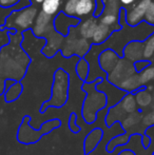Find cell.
<instances>
[{
    "label": "cell",
    "mask_w": 154,
    "mask_h": 155,
    "mask_svg": "<svg viewBox=\"0 0 154 155\" xmlns=\"http://www.w3.org/2000/svg\"><path fill=\"white\" fill-rule=\"evenodd\" d=\"M22 33L10 30V42L0 49V78L21 81L32 62L22 48Z\"/></svg>",
    "instance_id": "obj_1"
},
{
    "label": "cell",
    "mask_w": 154,
    "mask_h": 155,
    "mask_svg": "<svg viewBox=\"0 0 154 155\" xmlns=\"http://www.w3.org/2000/svg\"><path fill=\"white\" fill-rule=\"evenodd\" d=\"M106 78L97 77L95 80L82 81L81 91L87 94L82 101L81 107V116L86 124H92L97 120V114L99 111L103 110L108 107V97L106 93L99 91L96 88L97 84L101 82Z\"/></svg>",
    "instance_id": "obj_2"
},
{
    "label": "cell",
    "mask_w": 154,
    "mask_h": 155,
    "mask_svg": "<svg viewBox=\"0 0 154 155\" xmlns=\"http://www.w3.org/2000/svg\"><path fill=\"white\" fill-rule=\"evenodd\" d=\"M70 74L62 68H58L53 75V84L51 89V97L41 104L39 113L43 114L48 109H61L67 104L70 92Z\"/></svg>",
    "instance_id": "obj_3"
},
{
    "label": "cell",
    "mask_w": 154,
    "mask_h": 155,
    "mask_svg": "<svg viewBox=\"0 0 154 155\" xmlns=\"http://www.w3.org/2000/svg\"><path fill=\"white\" fill-rule=\"evenodd\" d=\"M31 120L32 117L30 115H25L18 128L16 138L17 141L21 145L29 146L37 143L41 139V137L50 134L52 131L60 128L62 124V121L59 118H52L41 124L40 128L36 130V129L32 128L31 124H30Z\"/></svg>",
    "instance_id": "obj_4"
},
{
    "label": "cell",
    "mask_w": 154,
    "mask_h": 155,
    "mask_svg": "<svg viewBox=\"0 0 154 155\" xmlns=\"http://www.w3.org/2000/svg\"><path fill=\"white\" fill-rule=\"evenodd\" d=\"M38 12L39 10L37 5H34V4H29L21 8L12 11L6 17L4 29L19 33L31 30L36 20Z\"/></svg>",
    "instance_id": "obj_5"
},
{
    "label": "cell",
    "mask_w": 154,
    "mask_h": 155,
    "mask_svg": "<svg viewBox=\"0 0 154 155\" xmlns=\"http://www.w3.org/2000/svg\"><path fill=\"white\" fill-rule=\"evenodd\" d=\"M92 45V41L80 36L77 32L76 27H73L70 30L69 34L64 36L60 53L64 58H71L73 56L81 58L89 53Z\"/></svg>",
    "instance_id": "obj_6"
},
{
    "label": "cell",
    "mask_w": 154,
    "mask_h": 155,
    "mask_svg": "<svg viewBox=\"0 0 154 155\" xmlns=\"http://www.w3.org/2000/svg\"><path fill=\"white\" fill-rule=\"evenodd\" d=\"M134 73H136V71L134 69L133 62L123 57H120L116 65L113 68V70L107 74L106 79L110 84H114L115 87H118L121 81H123L129 76L133 75Z\"/></svg>",
    "instance_id": "obj_7"
},
{
    "label": "cell",
    "mask_w": 154,
    "mask_h": 155,
    "mask_svg": "<svg viewBox=\"0 0 154 155\" xmlns=\"http://www.w3.org/2000/svg\"><path fill=\"white\" fill-rule=\"evenodd\" d=\"M105 11L98 17V21L106 25L112 27L118 31L121 29V25L119 23V13L121 10V4L118 0L115 1H105Z\"/></svg>",
    "instance_id": "obj_8"
},
{
    "label": "cell",
    "mask_w": 154,
    "mask_h": 155,
    "mask_svg": "<svg viewBox=\"0 0 154 155\" xmlns=\"http://www.w3.org/2000/svg\"><path fill=\"white\" fill-rule=\"evenodd\" d=\"M152 0H138L131 8H126L125 19L130 27H136L145 21V15Z\"/></svg>",
    "instance_id": "obj_9"
},
{
    "label": "cell",
    "mask_w": 154,
    "mask_h": 155,
    "mask_svg": "<svg viewBox=\"0 0 154 155\" xmlns=\"http://www.w3.org/2000/svg\"><path fill=\"white\" fill-rule=\"evenodd\" d=\"M43 38L47 40V42H45V45L41 50V54L44 57L51 59L60 51L64 40V36H62L61 34H59L56 31L53 25V28L50 29V31L44 35Z\"/></svg>",
    "instance_id": "obj_10"
},
{
    "label": "cell",
    "mask_w": 154,
    "mask_h": 155,
    "mask_svg": "<svg viewBox=\"0 0 154 155\" xmlns=\"http://www.w3.org/2000/svg\"><path fill=\"white\" fill-rule=\"evenodd\" d=\"M29 4H31L30 0H20L19 3L13 6V8H2V6H0V49L10 42V30L4 29L6 17L8 16V14L12 11L21 8L23 6L29 5Z\"/></svg>",
    "instance_id": "obj_11"
},
{
    "label": "cell",
    "mask_w": 154,
    "mask_h": 155,
    "mask_svg": "<svg viewBox=\"0 0 154 155\" xmlns=\"http://www.w3.org/2000/svg\"><path fill=\"white\" fill-rule=\"evenodd\" d=\"M80 22V18L76 16H69L60 11L53 20L54 29L56 30L62 36H67L73 27H77Z\"/></svg>",
    "instance_id": "obj_12"
},
{
    "label": "cell",
    "mask_w": 154,
    "mask_h": 155,
    "mask_svg": "<svg viewBox=\"0 0 154 155\" xmlns=\"http://www.w3.org/2000/svg\"><path fill=\"white\" fill-rule=\"evenodd\" d=\"M53 20L54 17L43 13L42 11L39 10L38 15L36 17V20L34 22L33 28L31 29L32 33L36 37L43 38L44 35L50 31L51 28H53Z\"/></svg>",
    "instance_id": "obj_13"
},
{
    "label": "cell",
    "mask_w": 154,
    "mask_h": 155,
    "mask_svg": "<svg viewBox=\"0 0 154 155\" xmlns=\"http://www.w3.org/2000/svg\"><path fill=\"white\" fill-rule=\"evenodd\" d=\"M103 130L101 128H94L87 134L84 140V155H90L92 152L96 150L98 145L103 138Z\"/></svg>",
    "instance_id": "obj_14"
},
{
    "label": "cell",
    "mask_w": 154,
    "mask_h": 155,
    "mask_svg": "<svg viewBox=\"0 0 154 155\" xmlns=\"http://www.w3.org/2000/svg\"><path fill=\"white\" fill-rule=\"evenodd\" d=\"M123 57L132 62L144 59V41L132 40L128 42L123 49Z\"/></svg>",
    "instance_id": "obj_15"
},
{
    "label": "cell",
    "mask_w": 154,
    "mask_h": 155,
    "mask_svg": "<svg viewBox=\"0 0 154 155\" xmlns=\"http://www.w3.org/2000/svg\"><path fill=\"white\" fill-rule=\"evenodd\" d=\"M120 56L114 51L113 49H105L100 52L98 55V64L99 68L103 70L105 73H110L113 70V68L118 62Z\"/></svg>",
    "instance_id": "obj_16"
},
{
    "label": "cell",
    "mask_w": 154,
    "mask_h": 155,
    "mask_svg": "<svg viewBox=\"0 0 154 155\" xmlns=\"http://www.w3.org/2000/svg\"><path fill=\"white\" fill-rule=\"evenodd\" d=\"M133 136H139L140 138H142V133L126 132V133H121V134L112 137L107 143V145H106V151H107L108 153H113L116 148L128 145Z\"/></svg>",
    "instance_id": "obj_17"
},
{
    "label": "cell",
    "mask_w": 154,
    "mask_h": 155,
    "mask_svg": "<svg viewBox=\"0 0 154 155\" xmlns=\"http://www.w3.org/2000/svg\"><path fill=\"white\" fill-rule=\"evenodd\" d=\"M98 22H99L98 18L94 17L93 15L92 16L87 17V18L80 19L79 25L76 27L78 34L81 37H84V38H87V39H89V40H91Z\"/></svg>",
    "instance_id": "obj_18"
},
{
    "label": "cell",
    "mask_w": 154,
    "mask_h": 155,
    "mask_svg": "<svg viewBox=\"0 0 154 155\" xmlns=\"http://www.w3.org/2000/svg\"><path fill=\"white\" fill-rule=\"evenodd\" d=\"M127 115V113L123 111V109L121 108L119 101L117 104H113V106L109 107L108 112L106 114L105 117V124L108 128H111L115 123H120L121 119Z\"/></svg>",
    "instance_id": "obj_19"
},
{
    "label": "cell",
    "mask_w": 154,
    "mask_h": 155,
    "mask_svg": "<svg viewBox=\"0 0 154 155\" xmlns=\"http://www.w3.org/2000/svg\"><path fill=\"white\" fill-rule=\"evenodd\" d=\"M143 111L138 109L137 111L133 113H130L127 114L119 124H120L121 128L125 132H130L133 129L137 128L140 124H142V119H143Z\"/></svg>",
    "instance_id": "obj_20"
},
{
    "label": "cell",
    "mask_w": 154,
    "mask_h": 155,
    "mask_svg": "<svg viewBox=\"0 0 154 155\" xmlns=\"http://www.w3.org/2000/svg\"><path fill=\"white\" fill-rule=\"evenodd\" d=\"M114 31H116L114 28L98 22L91 41H92L93 45H103V43H105L109 39V37L111 36V34Z\"/></svg>",
    "instance_id": "obj_21"
},
{
    "label": "cell",
    "mask_w": 154,
    "mask_h": 155,
    "mask_svg": "<svg viewBox=\"0 0 154 155\" xmlns=\"http://www.w3.org/2000/svg\"><path fill=\"white\" fill-rule=\"evenodd\" d=\"M136 99V104L139 110L144 111L147 108H150L153 101V95L151 91H149L146 87H142L136 92H134Z\"/></svg>",
    "instance_id": "obj_22"
},
{
    "label": "cell",
    "mask_w": 154,
    "mask_h": 155,
    "mask_svg": "<svg viewBox=\"0 0 154 155\" xmlns=\"http://www.w3.org/2000/svg\"><path fill=\"white\" fill-rule=\"evenodd\" d=\"M143 87L142 82L139 80V76L138 73H134L133 75L129 76L128 78H126L123 81H121L119 84V86L117 88H119L120 90H123L126 93H134Z\"/></svg>",
    "instance_id": "obj_23"
},
{
    "label": "cell",
    "mask_w": 154,
    "mask_h": 155,
    "mask_svg": "<svg viewBox=\"0 0 154 155\" xmlns=\"http://www.w3.org/2000/svg\"><path fill=\"white\" fill-rule=\"evenodd\" d=\"M95 10V0H78L76 17L80 19L92 16Z\"/></svg>",
    "instance_id": "obj_24"
},
{
    "label": "cell",
    "mask_w": 154,
    "mask_h": 155,
    "mask_svg": "<svg viewBox=\"0 0 154 155\" xmlns=\"http://www.w3.org/2000/svg\"><path fill=\"white\" fill-rule=\"evenodd\" d=\"M22 92H23V84H21V81H15L10 88L4 91L2 96H3L5 102L11 104V102L16 101L21 96Z\"/></svg>",
    "instance_id": "obj_25"
},
{
    "label": "cell",
    "mask_w": 154,
    "mask_h": 155,
    "mask_svg": "<svg viewBox=\"0 0 154 155\" xmlns=\"http://www.w3.org/2000/svg\"><path fill=\"white\" fill-rule=\"evenodd\" d=\"M64 0H44L40 4V11L43 13L55 17L61 11Z\"/></svg>",
    "instance_id": "obj_26"
},
{
    "label": "cell",
    "mask_w": 154,
    "mask_h": 155,
    "mask_svg": "<svg viewBox=\"0 0 154 155\" xmlns=\"http://www.w3.org/2000/svg\"><path fill=\"white\" fill-rule=\"evenodd\" d=\"M119 104H120L121 108L123 109V111H125L127 114L133 113L138 110L134 93H126L125 95L123 96V98L119 100Z\"/></svg>",
    "instance_id": "obj_27"
},
{
    "label": "cell",
    "mask_w": 154,
    "mask_h": 155,
    "mask_svg": "<svg viewBox=\"0 0 154 155\" xmlns=\"http://www.w3.org/2000/svg\"><path fill=\"white\" fill-rule=\"evenodd\" d=\"M75 73L78 79L81 81H87L90 74V63L84 57H81L77 60L75 65Z\"/></svg>",
    "instance_id": "obj_28"
},
{
    "label": "cell",
    "mask_w": 154,
    "mask_h": 155,
    "mask_svg": "<svg viewBox=\"0 0 154 155\" xmlns=\"http://www.w3.org/2000/svg\"><path fill=\"white\" fill-rule=\"evenodd\" d=\"M138 76L143 87H146L150 82L154 81V63L151 62V64H149L146 69L138 73Z\"/></svg>",
    "instance_id": "obj_29"
},
{
    "label": "cell",
    "mask_w": 154,
    "mask_h": 155,
    "mask_svg": "<svg viewBox=\"0 0 154 155\" xmlns=\"http://www.w3.org/2000/svg\"><path fill=\"white\" fill-rule=\"evenodd\" d=\"M154 54V33L144 40V59L150 60Z\"/></svg>",
    "instance_id": "obj_30"
},
{
    "label": "cell",
    "mask_w": 154,
    "mask_h": 155,
    "mask_svg": "<svg viewBox=\"0 0 154 155\" xmlns=\"http://www.w3.org/2000/svg\"><path fill=\"white\" fill-rule=\"evenodd\" d=\"M143 128V132H146V130L154 127V109H151L149 112H147L146 114L143 115L142 124H140Z\"/></svg>",
    "instance_id": "obj_31"
},
{
    "label": "cell",
    "mask_w": 154,
    "mask_h": 155,
    "mask_svg": "<svg viewBox=\"0 0 154 155\" xmlns=\"http://www.w3.org/2000/svg\"><path fill=\"white\" fill-rule=\"evenodd\" d=\"M78 0H64L61 11L69 16H76V6Z\"/></svg>",
    "instance_id": "obj_32"
},
{
    "label": "cell",
    "mask_w": 154,
    "mask_h": 155,
    "mask_svg": "<svg viewBox=\"0 0 154 155\" xmlns=\"http://www.w3.org/2000/svg\"><path fill=\"white\" fill-rule=\"evenodd\" d=\"M68 127L70 131L74 134H78L81 131V128L77 124V114L75 112H71L70 116H69Z\"/></svg>",
    "instance_id": "obj_33"
},
{
    "label": "cell",
    "mask_w": 154,
    "mask_h": 155,
    "mask_svg": "<svg viewBox=\"0 0 154 155\" xmlns=\"http://www.w3.org/2000/svg\"><path fill=\"white\" fill-rule=\"evenodd\" d=\"M145 21L149 25H154V0H152L148 10H147L146 15H145Z\"/></svg>",
    "instance_id": "obj_34"
},
{
    "label": "cell",
    "mask_w": 154,
    "mask_h": 155,
    "mask_svg": "<svg viewBox=\"0 0 154 155\" xmlns=\"http://www.w3.org/2000/svg\"><path fill=\"white\" fill-rule=\"evenodd\" d=\"M151 62H152L151 60H147V59H140V60H137V61L133 62L134 69H135L136 73H139L143 70H145L149 64H151Z\"/></svg>",
    "instance_id": "obj_35"
},
{
    "label": "cell",
    "mask_w": 154,
    "mask_h": 155,
    "mask_svg": "<svg viewBox=\"0 0 154 155\" xmlns=\"http://www.w3.org/2000/svg\"><path fill=\"white\" fill-rule=\"evenodd\" d=\"M105 5L106 4L103 0H95V10L94 13H93V16L98 18L105 11Z\"/></svg>",
    "instance_id": "obj_36"
},
{
    "label": "cell",
    "mask_w": 154,
    "mask_h": 155,
    "mask_svg": "<svg viewBox=\"0 0 154 155\" xmlns=\"http://www.w3.org/2000/svg\"><path fill=\"white\" fill-rule=\"evenodd\" d=\"M20 0H0V6L2 8H13L19 3Z\"/></svg>",
    "instance_id": "obj_37"
},
{
    "label": "cell",
    "mask_w": 154,
    "mask_h": 155,
    "mask_svg": "<svg viewBox=\"0 0 154 155\" xmlns=\"http://www.w3.org/2000/svg\"><path fill=\"white\" fill-rule=\"evenodd\" d=\"M118 1L123 6H127L128 8V6H131V5H133L134 3H136L138 0H118Z\"/></svg>",
    "instance_id": "obj_38"
},
{
    "label": "cell",
    "mask_w": 154,
    "mask_h": 155,
    "mask_svg": "<svg viewBox=\"0 0 154 155\" xmlns=\"http://www.w3.org/2000/svg\"><path fill=\"white\" fill-rule=\"evenodd\" d=\"M117 155H136V153L131 149H123V150H121Z\"/></svg>",
    "instance_id": "obj_39"
},
{
    "label": "cell",
    "mask_w": 154,
    "mask_h": 155,
    "mask_svg": "<svg viewBox=\"0 0 154 155\" xmlns=\"http://www.w3.org/2000/svg\"><path fill=\"white\" fill-rule=\"evenodd\" d=\"M4 91H5V84H4L3 78H0V96L3 95Z\"/></svg>",
    "instance_id": "obj_40"
},
{
    "label": "cell",
    "mask_w": 154,
    "mask_h": 155,
    "mask_svg": "<svg viewBox=\"0 0 154 155\" xmlns=\"http://www.w3.org/2000/svg\"><path fill=\"white\" fill-rule=\"evenodd\" d=\"M31 1V4H34V5H40L44 0H30Z\"/></svg>",
    "instance_id": "obj_41"
},
{
    "label": "cell",
    "mask_w": 154,
    "mask_h": 155,
    "mask_svg": "<svg viewBox=\"0 0 154 155\" xmlns=\"http://www.w3.org/2000/svg\"><path fill=\"white\" fill-rule=\"evenodd\" d=\"M103 1H115V0H103Z\"/></svg>",
    "instance_id": "obj_42"
},
{
    "label": "cell",
    "mask_w": 154,
    "mask_h": 155,
    "mask_svg": "<svg viewBox=\"0 0 154 155\" xmlns=\"http://www.w3.org/2000/svg\"><path fill=\"white\" fill-rule=\"evenodd\" d=\"M152 155H154V151H153V153H152Z\"/></svg>",
    "instance_id": "obj_43"
},
{
    "label": "cell",
    "mask_w": 154,
    "mask_h": 155,
    "mask_svg": "<svg viewBox=\"0 0 154 155\" xmlns=\"http://www.w3.org/2000/svg\"><path fill=\"white\" fill-rule=\"evenodd\" d=\"M153 59H154V54H153Z\"/></svg>",
    "instance_id": "obj_44"
}]
</instances>
